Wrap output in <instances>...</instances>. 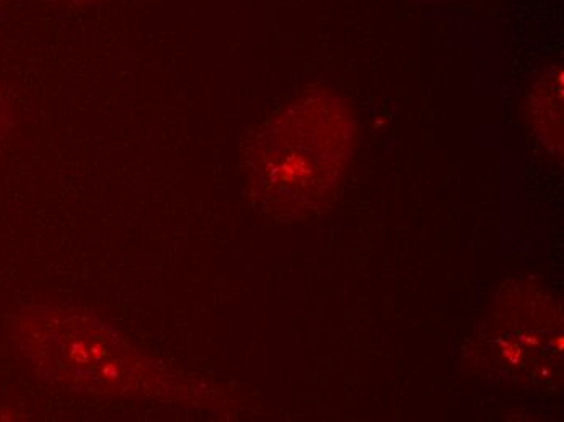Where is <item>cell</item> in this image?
<instances>
[{
	"mask_svg": "<svg viewBox=\"0 0 564 422\" xmlns=\"http://www.w3.org/2000/svg\"><path fill=\"white\" fill-rule=\"evenodd\" d=\"M356 143V121L335 93H308L258 137L253 173L284 197L316 205L335 194Z\"/></svg>",
	"mask_w": 564,
	"mask_h": 422,
	"instance_id": "cell-1",
	"label": "cell"
},
{
	"mask_svg": "<svg viewBox=\"0 0 564 422\" xmlns=\"http://www.w3.org/2000/svg\"><path fill=\"white\" fill-rule=\"evenodd\" d=\"M72 2H89V0H72Z\"/></svg>",
	"mask_w": 564,
	"mask_h": 422,
	"instance_id": "cell-2",
	"label": "cell"
}]
</instances>
